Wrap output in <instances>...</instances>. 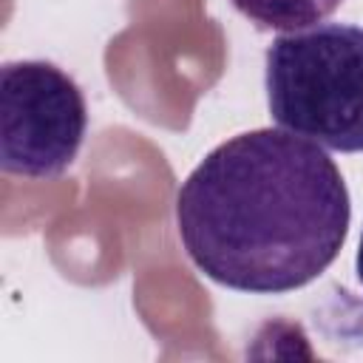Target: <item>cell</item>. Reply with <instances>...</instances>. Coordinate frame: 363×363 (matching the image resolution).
<instances>
[{
  "label": "cell",
  "mask_w": 363,
  "mask_h": 363,
  "mask_svg": "<svg viewBox=\"0 0 363 363\" xmlns=\"http://www.w3.org/2000/svg\"><path fill=\"white\" fill-rule=\"evenodd\" d=\"M349 187L329 153L258 128L213 147L176 193L179 238L216 284L278 295L315 281L340 252Z\"/></svg>",
  "instance_id": "1"
},
{
  "label": "cell",
  "mask_w": 363,
  "mask_h": 363,
  "mask_svg": "<svg viewBox=\"0 0 363 363\" xmlns=\"http://www.w3.org/2000/svg\"><path fill=\"white\" fill-rule=\"evenodd\" d=\"M272 119L320 147L363 153V26L281 34L264 57Z\"/></svg>",
  "instance_id": "2"
},
{
  "label": "cell",
  "mask_w": 363,
  "mask_h": 363,
  "mask_svg": "<svg viewBox=\"0 0 363 363\" xmlns=\"http://www.w3.org/2000/svg\"><path fill=\"white\" fill-rule=\"evenodd\" d=\"M88 128L82 88L60 65L14 60L0 68V164L26 179H57Z\"/></svg>",
  "instance_id": "3"
},
{
  "label": "cell",
  "mask_w": 363,
  "mask_h": 363,
  "mask_svg": "<svg viewBox=\"0 0 363 363\" xmlns=\"http://www.w3.org/2000/svg\"><path fill=\"white\" fill-rule=\"evenodd\" d=\"M247 20L275 31H303L323 23L343 0H230Z\"/></svg>",
  "instance_id": "4"
},
{
  "label": "cell",
  "mask_w": 363,
  "mask_h": 363,
  "mask_svg": "<svg viewBox=\"0 0 363 363\" xmlns=\"http://www.w3.org/2000/svg\"><path fill=\"white\" fill-rule=\"evenodd\" d=\"M357 278L363 284V235H360V247H357Z\"/></svg>",
  "instance_id": "5"
}]
</instances>
